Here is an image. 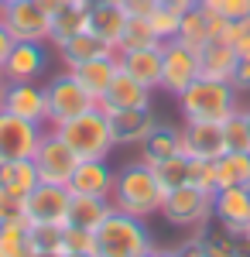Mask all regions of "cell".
Returning a JSON list of instances; mask_svg holds the SVG:
<instances>
[{"mask_svg": "<svg viewBox=\"0 0 250 257\" xmlns=\"http://www.w3.org/2000/svg\"><path fill=\"white\" fill-rule=\"evenodd\" d=\"M250 182V151H226L216 158V192L230 185H247Z\"/></svg>", "mask_w": 250, "mask_h": 257, "instance_id": "4316f807", "label": "cell"}, {"mask_svg": "<svg viewBox=\"0 0 250 257\" xmlns=\"http://www.w3.org/2000/svg\"><path fill=\"white\" fill-rule=\"evenodd\" d=\"M62 257H96V254H72V250H69V254H62Z\"/></svg>", "mask_w": 250, "mask_h": 257, "instance_id": "f907efd6", "label": "cell"}, {"mask_svg": "<svg viewBox=\"0 0 250 257\" xmlns=\"http://www.w3.org/2000/svg\"><path fill=\"white\" fill-rule=\"evenodd\" d=\"M141 106H151V89L144 82H137L131 72H116L110 89L99 99V110L103 113H113V110H141Z\"/></svg>", "mask_w": 250, "mask_h": 257, "instance_id": "e0dca14e", "label": "cell"}, {"mask_svg": "<svg viewBox=\"0 0 250 257\" xmlns=\"http://www.w3.org/2000/svg\"><path fill=\"white\" fill-rule=\"evenodd\" d=\"M110 213H113V202L106 196H72V202H69V223L65 226H79V230H93L96 233Z\"/></svg>", "mask_w": 250, "mask_h": 257, "instance_id": "603a6c76", "label": "cell"}, {"mask_svg": "<svg viewBox=\"0 0 250 257\" xmlns=\"http://www.w3.org/2000/svg\"><path fill=\"white\" fill-rule=\"evenodd\" d=\"M199 7L206 14H216L226 21H240L250 14V0H199Z\"/></svg>", "mask_w": 250, "mask_h": 257, "instance_id": "d590c367", "label": "cell"}, {"mask_svg": "<svg viewBox=\"0 0 250 257\" xmlns=\"http://www.w3.org/2000/svg\"><path fill=\"white\" fill-rule=\"evenodd\" d=\"M236 48L230 41H209L206 48H199V76L202 79H219L230 82L233 69H236Z\"/></svg>", "mask_w": 250, "mask_h": 257, "instance_id": "44dd1931", "label": "cell"}, {"mask_svg": "<svg viewBox=\"0 0 250 257\" xmlns=\"http://www.w3.org/2000/svg\"><path fill=\"white\" fill-rule=\"evenodd\" d=\"M175 257H209V254H206V243L199 237H189L185 243L175 247Z\"/></svg>", "mask_w": 250, "mask_h": 257, "instance_id": "7bdbcfd3", "label": "cell"}, {"mask_svg": "<svg viewBox=\"0 0 250 257\" xmlns=\"http://www.w3.org/2000/svg\"><path fill=\"white\" fill-rule=\"evenodd\" d=\"M148 257H175V250H158V247H154Z\"/></svg>", "mask_w": 250, "mask_h": 257, "instance_id": "7dc6e473", "label": "cell"}, {"mask_svg": "<svg viewBox=\"0 0 250 257\" xmlns=\"http://www.w3.org/2000/svg\"><path fill=\"white\" fill-rule=\"evenodd\" d=\"M96 254V233L93 230H79V226H65V254Z\"/></svg>", "mask_w": 250, "mask_h": 257, "instance_id": "74e56055", "label": "cell"}, {"mask_svg": "<svg viewBox=\"0 0 250 257\" xmlns=\"http://www.w3.org/2000/svg\"><path fill=\"white\" fill-rule=\"evenodd\" d=\"M233 89L236 93H250V55H240L236 59V69H233Z\"/></svg>", "mask_w": 250, "mask_h": 257, "instance_id": "60d3db41", "label": "cell"}, {"mask_svg": "<svg viewBox=\"0 0 250 257\" xmlns=\"http://www.w3.org/2000/svg\"><path fill=\"white\" fill-rule=\"evenodd\" d=\"M0 223H28L24 216V199L0 189Z\"/></svg>", "mask_w": 250, "mask_h": 257, "instance_id": "f35d334b", "label": "cell"}, {"mask_svg": "<svg viewBox=\"0 0 250 257\" xmlns=\"http://www.w3.org/2000/svg\"><path fill=\"white\" fill-rule=\"evenodd\" d=\"M189 165H192V158H189V155H175V158L154 165V175H158V182L165 185V192L189 185Z\"/></svg>", "mask_w": 250, "mask_h": 257, "instance_id": "d6a6232c", "label": "cell"}, {"mask_svg": "<svg viewBox=\"0 0 250 257\" xmlns=\"http://www.w3.org/2000/svg\"><path fill=\"white\" fill-rule=\"evenodd\" d=\"M106 117H110L113 144H144V138L158 127L151 106H141V110H113Z\"/></svg>", "mask_w": 250, "mask_h": 257, "instance_id": "ac0fdd59", "label": "cell"}, {"mask_svg": "<svg viewBox=\"0 0 250 257\" xmlns=\"http://www.w3.org/2000/svg\"><path fill=\"white\" fill-rule=\"evenodd\" d=\"M0 257H38L28 223H0Z\"/></svg>", "mask_w": 250, "mask_h": 257, "instance_id": "4dcf8cb0", "label": "cell"}, {"mask_svg": "<svg viewBox=\"0 0 250 257\" xmlns=\"http://www.w3.org/2000/svg\"><path fill=\"white\" fill-rule=\"evenodd\" d=\"M45 41H14L7 62L0 65L4 82H35L45 72Z\"/></svg>", "mask_w": 250, "mask_h": 257, "instance_id": "5bb4252c", "label": "cell"}, {"mask_svg": "<svg viewBox=\"0 0 250 257\" xmlns=\"http://www.w3.org/2000/svg\"><path fill=\"white\" fill-rule=\"evenodd\" d=\"M110 202L120 213H131L137 219H148L154 213H161V202H165V185L158 182L151 165L134 161V165H123L113 178V192Z\"/></svg>", "mask_w": 250, "mask_h": 257, "instance_id": "6da1fadb", "label": "cell"}, {"mask_svg": "<svg viewBox=\"0 0 250 257\" xmlns=\"http://www.w3.org/2000/svg\"><path fill=\"white\" fill-rule=\"evenodd\" d=\"M120 69L131 72L137 82H144L148 89H161V45L154 48H134V52H120Z\"/></svg>", "mask_w": 250, "mask_h": 257, "instance_id": "ffe728a7", "label": "cell"}, {"mask_svg": "<svg viewBox=\"0 0 250 257\" xmlns=\"http://www.w3.org/2000/svg\"><path fill=\"white\" fill-rule=\"evenodd\" d=\"M0 110L24 120H35V123H48V93L38 82H4Z\"/></svg>", "mask_w": 250, "mask_h": 257, "instance_id": "7c38bea8", "label": "cell"}, {"mask_svg": "<svg viewBox=\"0 0 250 257\" xmlns=\"http://www.w3.org/2000/svg\"><path fill=\"white\" fill-rule=\"evenodd\" d=\"M161 216L168 219L172 226H202L212 219V196L195 189V185H182V189H172L165 192V202H161Z\"/></svg>", "mask_w": 250, "mask_h": 257, "instance_id": "52a82bcc", "label": "cell"}, {"mask_svg": "<svg viewBox=\"0 0 250 257\" xmlns=\"http://www.w3.org/2000/svg\"><path fill=\"white\" fill-rule=\"evenodd\" d=\"M240 93L233 89V82L219 79H199L178 96V110L185 123H226L240 110Z\"/></svg>", "mask_w": 250, "mask_h": 257, "instance_id": "7a4b0ae2", "label": "cell"}, {"mask_svg": "<svg viewBox=\"0 0 250 257\" xmlns=\"http://www.w3.org/2000/svg\"><path fill=\"white\" fill-rule=\"evenodd\" d=\"M195 79H199V52L182 45L178 38L161 41V89L182 96Z\"/></svg>", "mask_w": 250, "mask_h": 257, "instance_id": "5b68a950", "label": "cell"}, {"mask_svg": "<svg viewBox=\"0 0 250 257\" xmlns=\"http://www.w3.org/2000/svg\"><path fill=\"white\" fill-rule=\"evenodd\" d=\"M243 117H247V127H250V106H243Z\"/></svg>", "mask_w": 250, "mask_h": 257, "instance_id": "816d5d0a", "label": "cell"}, {"mask_svg": "<svg viewBox=\"0 0 250 257\" xmlns=\"http://www.w3.org/2000/svg\"><path fill=\"white\" fill-rule=\"evenodd\" d=\"M243 237H247V240H250V233H243Z\"/></svg>", "mask_w": 250, "mask_h": 257, "instance_id": "db71d44e", "label": "cell"}, {"mask_svg": "<svg viewBox=\"0 0 250 257\" xmlns=\"http://www.w3.org/2000/svg\"><path fill=\"white\" fill-rule=\"evenodd\" d=\"M154 250L151 230L144 219L113 209L96 230V257H148Z\"/></svg>", "mask_w": 250, "mask_h": 257, "instance_id": "277c9868", "label": "cell"}, {"mask_svg": "<svg viewBox=\"0 0 250 257\" xmlns=\"http://www.w3.org/2000/svg\"><path fill=\"white\" fill-rule=\"evenodd\" d=\"M35 4H38L41 11H48V14H58V11H62V7H69L72 0H35Z\"/></svg>", "mask_w": 250, "mask_h": 257, "instance_id": "f6af8a7d", "label": "cell"}, {"mask_svg": "<svg viewBox=\"0 0 250 257\" xmlns=\"http://www.w3.org/2000/svg\"><path fill=\"white\" fill-rule=\"evenodd\" d=\"M69 202H72V192L65 185L38 182L24 196V216H28V223H55V226H65L69 223Z\"/></svg>", "mask_w": 250, "mask_h": 257, "instance_id": "30bf717a", "label": "cell"}, {"mask_svg": "<svg viewBox=\"0 0 250 257\" xmlns=\"http://www.w3.org/2000/svg\"><path fill=\"white\" fill-rule=\"evenodd\" d=\"M45 134H48L45 123H35V120H24V117H14V113L0 110V161L35 158Z\"/></svg>", "mask_w": 250, "mask_h": 257, "instance_id": "8992f818", "label": "cell"}, {"mask_svg": "<svg viewBox=\"0 0 250 257\" xmlns=\"http://www.w3.org/2000/svg\"><path fill=\"white\" fill-rule=\"evenodd\" d=\"M35 168H38V178L41 182H52V185H69V178L76 172V151L65 144V141L58 138L55 131H48L45 138H41L38 151H35Z\"/></svg>", "mask_w": 250, "mask_h": 257, "instance_id": "9c48e42d", "label": "cell"}, {"mask_svg": "<svg viewBox=\"0 0 250 257\" xmlns=\"http://www.w3.org/2000/svg\"><path fill=\"white\" fill-rule=\"evenodd\" d=\"M11 4H21V0H0V11H4V7H11Z\"/></svg>", "mask_w": 250, "mask_h": 257, "instance_id": "681fc988", "label": "cell"}, {"mask_svg": "<svg viewBox=\"0 0 250 257\" xmlns=\"http://www.w3.org/2000/svg\"><path fill=\"white\" fill-rule=\"evenodd\" d=\"M116 4L127 11V18H148L158 0H116Z\"/></svg>", "mask_w": 250, "mask_h": 257, "instance_id": "b9f144b4", "label": "cell"}, {"mask_svg": "<svg viewBox=\"0 0 250 257\" xmlns=\"http://www.w3.org/2000/svg\"><path fill=\"white\" fill-rule=\"evenodd\" d=\"M58 55H62V62H65V69H72V65H82V62H89V59L116 55V48L106 45L99 35H93V31L86 28V31H79L76 38H69L65 45H58Z\"/></svg>", "mask_w": 250, "mask_h": 257, "instance_id": "cb8c5ba5", "label": "cell"}, {"mask_svg": "<svg viewBox=\"0 0 250 257\" xmlns=\"http://www.w3.org/2000/svg\"><path fill=\"white\" fill-rule=\"evenodd\" d=\"M0 21L14 41H48V31H52V14L41 11L35 0H21V4L4 7Z\"/></svg>", "mask_w": 250, "mask_h": 257, "instance_id": "8fae6325", "label": "cell"}, {"mask_svg": "<svg viewBox=\"0 0 250 257\" xmlns=\"http://www.w3.org/2000/svg\"><path fill=\"white\" fill-rule=\"evenodd\" d=\"M189 185H195V189L216 196V161L192 158V165H189Z\"/></svg>", "mask_w": 250, "mask_h": 257, "instance_id": "8d00e7d4", "label": "cell"}, {"mask_svg": "<svg viewBox=\"0 0 250 257\" xmlns=\"http://www.w3.org/2000/svg\"><path fill=\"white\" fill-rule=\"evenodd\" d=\"M175 155H182V127H172V123H158L141 144V161L151 168Z\"/></svg>", "mask_w": 250, "mask_h": 257, "instance_id": "7402d4cb", "label": "cell"}, {"mask_svg": "<svg viewBox=\"0 0 250 257\" xmlns=\"http://www.w3.org/2000/svg\"><path fill=\"white\" fill-rule=\"evenodd\" d=\"M175 38L182 41V45H189V48H206L212 41L209 35V14L202 11V7H192V11H185L182 14V24H178V35Z\"/></svg>", "mask_w": 250, "mask_h": 257, "instance_id": "f1b7e54d", "label": "cell"}, {"mask_svg": "<svg viewBox=\"0 0 250 257\" xmlns=\"http://www.w3.org/2000/svg\"><path fill=\"white\" fill-rule=\"evenodd\" d=\"M182 155L189 158L216 161L226 155V134L223 123H185L182 127Z\"/></svg>", "mask_w": 250, "mask_h": 257, "instance_id": "9a60e30c", "label": "cell"}, {"mask_svg": "<svg viewBox=\"0 0 250 257\" xmlns=\"http://www.w3.org/2000/svg\"><path fill=\"white\" fill-rule=\"evenodd\" d=\"M223 134H226V151H250V127L243 117V106L223 123Z\"/></svg>", "mask_w": 250, "mask_h": 257, "instance_id": "e575fe53", "label": "cell"}, {"mask_svg": "<svg viewBox=\"0 0 250 257\" xmlns=\"http://www.w3.org/2000/svg\"><path fill=\"white\" fill-rule=\"evenodd\" d=\"M161 4H168V7H172V11H178V14H185V11L199 7V0H161Z\"/></svg>", "mask_w": 250, "mask_h": 257, "instance_id": "bcb514c9", "label": "cell"}, {"mask_svg": "<svg viewBox=\"0 0 250 257\" xmlns=\"http://www.w3.org/2000/svg\"><path fill=\"white\" fill-rule=\"evenodd\" d=\"M247 192H250V182H247Z\"/></svg>", "mask_w": 250, "mask_h": 257, "instance_id": "11a10c76", "label": "cell"}, {"mask_svg": "<svg viewBox=\"0 0 250 257\" xmlns=\"http://www.w3.org/2000/svg\"><path fill=\"white\" fill-rule=\"evenodd\" d=\"M38 168L31 158H21V161H4V175H0V189L14 192V196H28L35 185H38Z\"/></svg>", "mask_w": 250, "mask_h": 257, "instance_id": "83f0119b", "label": "cell"}, {"mask_svg": "<svg viewBox=\"0 0 250 257\" xmlns=\"http://www.w3.org/2000/svg\"><path fill=\"white\" fill-rule=\"evenodd\" d=\"M0 175H4V161H0Z\"/></svg>", "mask_w": 250, "mask_h": 257, "instance_id": "f5cc1de1", "label": "cell"}, {"mask_svg": "<svg viewBox=\"0 0 250 257\" xmlns=\"http://www.w3.org/2000/svg\"><path fill=\"white\" fill-rule=\"evenodd\" d=\"M86 18H89V0H72L69 7H62L58 14H52L48 41L58 48V45H65L69 38H76L79 31H86Z\"/></svg>", "mask_w": 250, "mask_h": 257, "instance_id": "484cf974", "label": "cell"}, {"mask_svg": "<svg viewBox=\"0 0 250 257\" xmlns=\"http://www.w3.org/2000/svg\"><path fill=\"white\" fill-rule=\"evenodd\" d=\"M212 219L219 226H226L230 233H236V237L250 233V192H247V185L219 189L212 196Z\"/></svg>", "mask_w": 250, "mask_h": 257, "instance_id": "4fadbf2b", "label": "cell"}, {"mask_svg": "<svg viewBox=\"0 0 250 257\" xmlns=\"http://www.w3.org/2000/svg\"><path fill=\"white\" fill-rule=\"evenodd\" d=\"M113 178L116 172L106 165V158H86L76 165V172H72V178H69V192L72 196H106L110 199V192H113Z\"/></svg>", "mask_w": 250, "mask_h": 257, "instance_id": "2e32d148", "label": "cell"}, {"mask_svg": "<svg viewBox=\"0 0 250 257\" xmlns=\"http://www.w3.org/2000/svg\"><path fill=\"white\" fill-rule=\"evenodd\" d=\"M52 131H55L58 138L76 151L79 161H86V158H106V155L116 148V144H113V131H110V117L99 110V103L93 106V110L79 113V117L55 123Z\"/></svg>", "mask_w": 250, "mask_h": 257, "instance_id": "3957f363", "label": "cell"}, {"mask_svg": "<svg viewBox=\"0 0 250 257\" xmlns=\"http://www.w3.org/2000/svg\"><path fill=\"white\" fill-rule=\"evenodd\" d=\"M226 41L236 48V55H250V14H247V18H240V21H233Z\"/></svg>", "mask_w": 250, "mask_h": 257, "instance_id": "ab89813d", "label": "cell"}, {"mask_svg": "<svg viewBox=\"0 0 250 257\" xmlns=\"http://www.w3.org/2000/svg\"><path fill=\"white\" fill-rule=\"evenodd\" d=\"M99 4H116V0H89V7H99Z\"/></svg>", "mask_w": 250, "mask_h": 257, "instance_id": "c3c4849f", "label": "cell"}, {"mask_svg": "<svg viewBox=\"0 0 250 257\" xmlns=\"http://www.w3.org/2000/svg\"><path fill=\"white\" fill-rule=\"evenodd\" d=\"M31 233V247L38 257H62L65 254V226L55 223H28Z\"/></svg>", "mask_w": 250, "mask_h": 257, "instance_id": "f546056e", "label": "cell"}, {"mask_svg": "<svg viewBox=\"0 0 250 257\" xmlns=\"http://www.w3.org/2000/svg\"><path fill=\"white\" fill-rule=\"evenodd\" d=\"M148 24H151V31L158 35V41H172L175 35H178V24H182V14L178 11H172L168 4H154V11L148 14Z\"/></svg>", "mask_w": 250, "mask_h": 257, "instance_id": "836d02e7", "label": "cell"}, {"mask_svg": "<svg viewBox=\"0 0 250 257\" xmlns=\"http://www.w3.org/2000/svg\"><path fill=\"white\" fill-rule=\"evenodd\" d=\"M127 11L120 7V4H99V7H89V18H86V28L99 35V38L106 41V45H120L123 38V28H127Z\"/></svg>", "mask_w": 250, "mask_h": 257, "instance_id": "d4e9b609", "label": "cell"}, {"mask_svg": "<svg viewBox=\"0 0 250 257\" xmlns=\"http://www.w3.org/2000/svg\"><path fill=\"white\" fill-rule=\"evenodd\" d=\"M45 93H48V123H52V127L96 106V96H89V93L82 89V82H79L72 72L55 76V79L45 86Z\"/></svg>", "mask_w": 250, "mask_h": 257, "instance_id": "ba28073f", "label": "cell"}, {"mask_svg": "<svg viewBox=\"0 0 250 257\" xmlns=\"http://www.w3.org/2000/svg\"><path fill=\"white\" fill-rule=\"evenodd\" d=\"M154 45H161V41H158V35L151 31L148 18H131L127 28H123V38L116 45V55H120V52H134V48H154Z\"/></svg>", "mask_w": 250, "mask_h": 257, "instance_id": "1f68e13d", "label": "cell"}, {"mask_svg": "<svg viewBox=\"0 0 250 257\" xmlns=\"http://www.w3.org/2000/svg\"><path fill=\"white\" fill-rule=\"evenodd\" d=\"M69 72H72V76L82 82V89H86L89 96H96V103H99V99H103V93L110 89L113 76L120 72V59H116V55L89 59V62H82V65H72Z\"/></svg>", "mask_w": 250, "mask_h": 257, "instance_id": "d6986e66", "label": "cell"}, {"mask_svg": "<svg viewBox=\"0 0 250 257\" xmlns=\"http://www.w3.org/2000/svg\"><path fill=\"white\" fill-rule=\"evenodd\" d=\"M11 48H14V38H11V31H7V28H4V21H0V65L7 62Z\"/></svg>", "mask_w": 250, "mask_h": 257, "instance_id": "ee69618b", "label": "cell"}]
</instances>
